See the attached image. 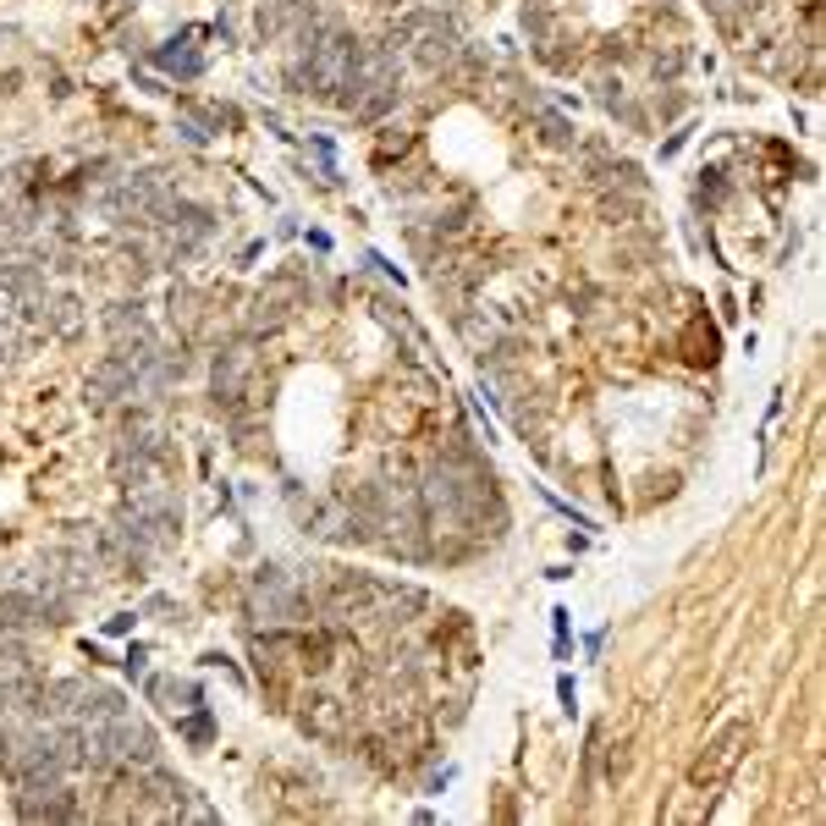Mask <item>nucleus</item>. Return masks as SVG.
Wrapping results in <instances>:
<instances>
[{
	"label": "nucleus",
	"mask_w": 826,
	"mask_h": 826,
	"mask_svg": "<svg viewBox=\"0 0 826 826\" xmlns=\"http://www.w3.org/2000/svg\"><path fill=\"white\" fill-rule=\"evenodd\" d=\"M744 750H750V722H728V728L706 744V755H700L695 766H688V793H700V799H706V815L717 810V799H722L728 777L739 771Z\"/></svg>",
	"instance_id": "1"
},
{
	"label": "nucleus",
	"mask_w": 826,
	"mask_h": 826,
	"mask_svg": "<svg viewBox=\"0 0 826 826\" xmlns=\"http://www.w3.org/2000/svg\"><path fill=\"white\" fill-rule=\"evenodd\" d=\"M397 39L413 45V61H420L425 72H447V67H458V56H463V34H458V23L441 17V12H413Z\"/></svg>",
	"instance_id": "2"
},
{
	"label": "nucleus",
	"mask_w": 826,
	"mask_h": 826,
	"mask_svg": "<svg viewBox=\"0 0 826 826\" xmlns=\"http://www.w3.org/2000/svg\"><path fill=\"white\" fill-rule=\"evenodd\" d=\"M110 750H116V766H127V771H150V766H161V739H155V728L138 722L132 711L110 722Z\"/></svg>",
	"instance_id": "3"
},
{
	"label": "nucleus",
	"mask_w": 826,
	"mask_h": 826,
	"mask_svg": "<svg viewBox=\"0 0 826 826\" xmlns=\"http://www.w3.org/2000/svg\"><path fill=\"white\" fill-rule=\"evenodd\" d=\"M298 722H304V733H309V739H320V744H342V739H347V722H353V706H342V700H331V695H309Z\"/></svg>",
	"instance_id": "4"
},
{
	"label": "nucleus",
	"mask_w": 826,
	"mask_h": 826,
	"mask_svg": "<svg viewBox=\"0 0 826 826\" xmlns=\"http://www.w3.org/2000/svg\"><path fill=\"white\" fill-rule=\"evenodd\" d=\"M243 380H248V347H243V342H232V347H215V369H210V391H215V402L237 408V397H243Z\"/></svg>",
	"instance_id": "5"
},
{
	"label": "nucleus",
	"mask_w": 826,
	"mask_h": 826,
	"mask_svg": "<svg viewBox=\"0 0 826 826\" xmlns=\"http://www.w3.org/2000/svg\"><path fill=\"white\" fill-rule=\"evenodd\" d=\"M150 700L155 706H166V711H188V706H204V688L199 683H188V677H150Z\"/></svg>",
	"instance_id": "6"
},
{
	"label": "nucleus",
	"mask_w": 826,
	"mask_h": 826,
	"mask_svg": "<svg viewBox=\"0 0 826 826\" xmlns=\"http://www.w3.org/2000/svg\"><path fill=\"white\" fill-rule=\"evenodd\" d=\"M458 331H463V342H469L480 358L502 342V320H496L491 309H463V315H458Z\"/></svg>",
	"instance_id": "7"
},
{
	"label": "nucleus",
	"mask_w": 826,
	"mask_h": 826,
	"mask_svg": "<svg viewBox=\"0 0 826 826\" xmlns=\"http://www.w3.org/2000/svg\"><path fill=\"white\" fill-rule=\"evenodd\" d=\"M287 326V304L275 298V293H259L248 304V337H270V331H282Z\"/></svg>",
	"instance_id": "8"
},
{
	"label": "nucleus",
	"mask_w": 826,
	"mask_h": 826,
	"mask_svg": "<svg viewBox=\"0 0 826 826\" xmlns=\"http://www.w3.org/2000/svg\"><path fill=\"white\" fill-rule=\"evenodd\" d=\"M23 672H34L28 645H17L12 634H0V677H23Z\"/></svg>",
	"instance_id": "9"
},
{
	"label": "nucleus",
	"mask_w": 826,
	"mask_h": 826,
	"mask_svg": "<svg viewBox=\"0 0 826 826\" xmlns=\"http://www.w3.org/2000/svg\"><path fill=\"white\" fill-rule=\"evenodd\" d=\"M83 326V304L78 298H50V331L56 337H72Z\"/></svg>",
	"instance_id": "10"
},
{
	"label": "nucleus",
	"mask_w": 826,
	"mask_h": 826,
	"mask_svg": "<svg viewBox=\"0 0 826 826\" xmlns=\"http://www.w3.org/2000/svg\"><path fill=\"white\" fill-rule=\"evenodd\" d=\"M540 138L551 150H574V127H568V116H557V110H540Z\"/></svg>",
	"instance_id": "11"
},
{
	"label": "nucleus",
	"mask_w": 826,
	"mask_h": 826,
	"mask_svg": "<svg viewBox=\"0 0 826 826\" xmlns=\"http://www.w3.org/2000/svg\"><path fill=\"white\" fill-rule=\"evenodd\" d=\"M177 821H221V815H215V810H210V804H204V799L188 788V799L177 804Z\"/></svg>",
	"instance_id": "12"
},
{
	"label": "nucleus",
	"mask_w": 826,
	"mask_h": 826,
	"mask_svg": "<svg viewBox=\"0 0 826 826\" xmlns=\"http://www.w3.org/2000/svg\"><path fill=\"white\" fill-rule=\"evenodd\" d=\"M182 739H188V744H210V739H215V722L199 711V717H188V722H182Z\"/></svg>",
	"instance_id": "13"
},
{
	"label": "nucleus",
	"mask_w": 826,
	"mask_h": 826,
	"mask_svg": "<svg viewBox=\"0 0 826 826\" xmlns=\"http://www.w3.org/2000/svg\"><path fill=\"white\" fill-rule=\"evenodd\" d=\"M105 628H110V634H127V628H132V612H116V617H110Z\"/></svg>",
	"instance_id": "14"
}]
</instances>
